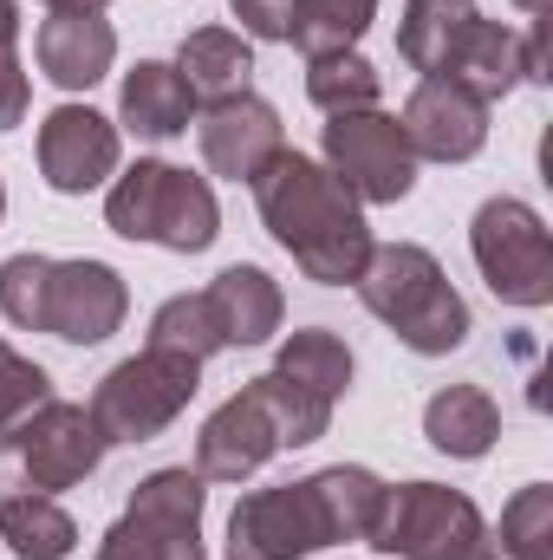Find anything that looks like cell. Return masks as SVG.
<instances>
[{
    "label": "cell",
    "instance_id": "obj_1",
    "mask_svg": "<svg viewBox=\"0 0 553 560\" xmlns=\"http://www.w3.org/2000/svg\"><path fill=\"white\" fill-rule=\"evenodd\" d=\"M248 189H255V209H261L268 235L293 255V268L306 280H319V287H352L358 280L365 255H372L365 202L319 156L280 150Z\"/></svg>",
    "mask_w": 553,
    "mask_h": 560
},
{
    "label": "cell",
    "instance_id": "obj_2",
    "mask_svg": "<svg viewBox=\"0 0 553 560\" xmlns=\"http://www.w3.org/2000/svg\"><path fill=\"white\" fill-rule=\"evenodd\" d=\"M0 313L20 332H52L66 346H105L131 313V287L111 261L7 255L0 261Z\"/></svg>",
    "mask_w": 553,
    "mask_h": 560
},
{
    "label": "cell",
    "instance_id": "obj_3",
    "mask_svg": "<svg viewBox=\"0 0 553 560\" xmlns=\"http://www.w3.org/2000/svg\"><path fill=\"white\" fill-rule=\"evenodd\" d=\"M358 300L372 319H385L398 332V346H411L416 359H443L469 339V300L449 287L443 261L416 242H372L365 268H358Z\"/></svg>",
    "mask_w": 553,
    "mask_h": 560
},
{
    "label": "cell",
    "instance_id": "obj_4",
    "mask_svg": "<svg viewBox=\"0 0 553 560\" xmlns=\"http://www.w3.org/2000/svg\"><path fill=\"white\" fill-rule=\"evenodd\" d=\"M105 222H111V235H125V242H156V248H169V255H202V248H215V235H222V209H215L209 176H189V170H176V163H163V156H138V163L111 183Z\"/></svg>",
    "mask_w": 553,
    "mask_h": 560
},
{
    "label": "cell",
    "instance_id": "obj_5",
    "mask_svg": "<svg viewBox=\"0 0 553 560\" xmlns=\"http://www.w3.org/2000/svg\"><path fill=\"white\" fill-rule=\"evenodd\" d=\"M105 430L92 423L85 405L46 398L26 423H13L0 436V495H59L79 489L98 463H105Z\"/></svg>",
    "mask_w": 553,
    "mask_h": 560
},
{
    "label": "cell",
    "instance_id": "obj_6",
    "mask_svg": "<svg viewBox=\"0 0 553 560\" xmlns=\"http://www.w3.org/2000/svg\"><path fill=\"white\" fill-rule=\"evenodd\" d=\"M202 392V365L163 346H143L138 359L111 365L92 392V423L105 430V443H150L189 411V398Z\"/></svg>",
    "mask_w": 553,
    "mask_h": 560
},
{
    "label": "cell",
    "instance_id": "obj_7",
    "mask_svg": "<svg viewBox=\"0 0 553 560\" xmlns=\"http://www.w3.org/2000/svg\"><path fill=\"white\" fill-rule=\"evenodd\" d=\"M202 509H209V482L196 469H150L92 560H209Z\"/></svg>",
    "mask_w": 553,
    "mask_h": 560
},
{
    "label": "cell",
    "instance_id": "obj_8",
    "mask_svg": "<svg viewBox=\"0 0 553 560\" xmlns=\"http://www.w3.org/2000/svg\"><path fill=\"white\" fill-rule=\"evenodd\" d=\"M469 255L502 306H548L553 300V235L521 196H489L469 222Z\"/></svg>",
    "mask_w": 553,
    "mask_h": 560
},
{
    "label": "cell",
    "instance_id": "obj_9",
    "mask_svg": "<svg viewBox=\"0 0 553 560\" xmlns=\"http://www.w3.org/2000/svg\"><path fill=\"white\" fill-rule=\"evenodd\" d=\"M482 541H489V522L462 489L398 482V489H385V509H378V528L365 548L391 560H475Z\"/></svg>",
    "mask_w": 553,
    "mask_h": 560
},
{
    "label": "cell",
    "instance_id": "obj_10",
    "mask_svg": "<svg viewBox=\"0 0 553 560\" xmlns=\"http://www.w3.org/2000/svg\"><path fill=\"white\" fill-rule=\"evenodd\" d=\"M358 202L391 209L416 189V156L391 112H345L326 125V156H319Z\"/></svg>",
    "mask_w": 553,
    "mask_h": 560
},
{
    "label": "cell",
    "instance_id": "obj_11",
    "mask_svg": "<svg viewBox=\"0 0 553 560\" xmlns=\"http://www.w3.org/2000/svg\"><path fill=\"white\" fill-rule=\"evenodd\" d=\"M332 548L319 502L306 482H274V489H248L228 515V555L235 560H306Z\"/></svg>",
    "mask_w": 553,
    "mask_h": 560
},
{
    "label": "cell",
    "instance_id": "obj_12",
    "mask_svg": "<svg viewBox=\"0 0 553 560\" xmlns=\"http://www.w3.org/2000/svg\"><path fill=\"white\" fill-rule=\"evenodd\" d=\"M118 156H125L118 125L105 112H92V105H52L39 118V176L59 196L98 189L105 176H118Z\"/></svg>",
    "mask_w": 553,
    "mask_h": 560
},
{
    "label": "cell",
    "instance_id": "obj_13",
    "mask_svg": "<svg viewBox=\"0 0 553 560\" xmlns=\"http://www.w3.org/2000/svg\"><path fill=\"white\" fill-rule=\"evenodd\" d=\"M398 131L416 163H469L489 143V105L449 79H416V92L398 112Z\"/></svg>",
    "mask_w": 553,
    "mask_h": 560
},
{
    "label": "cell",
    "instance_id": "obj_14",
    "mask_svg": "<svg viewBox=\"0 0 553 560\" xmlns=\"http://www.w3.org/2000/svg\"><path fill=\"white\" fill-rule=\"evenodd\" d=\"M280 450V423L268 411V398L255 392V378L215 411V418L202 423V436H196V476L202 482H248L261 463H274Z\"/></svg>",
    "mask_w": 553,
    "mask_h": 560
},
{
    "label": "cell",
    "instance_id": "obj_15",
    "mask_svg": "<svg viewBox=\"0 0 553 560\" xmlns=\"http://www.w3.org/2000/svg\"><path fill=\"white\" fill-rule=\"evenodd\" d=\"M196 143H202V163H209L215 176H228V183H255L280 150H286V125H280V112L268 105V98L242 92V98H222V105L202 112Z\"/></svg>",
    "mask_w": 553,
    "mask_h": 560
},
{
    "label": "cell",
    "instance_id": "obj_16",
    "mask_svg": "<svg viewBox=\"0 0 553 560\" xmlns=\"http://www.w3.org/2000/svg\"><path fill=\"white\" fill-rule=\"evenodd\" d=\"M430 79H449V85L475 92L482 105H495V98H508V92L521 85V33H508L502 20L469 13V20L449 33V46H443V59H436Z\"/></svg>",
    "mask_w": 553,
    "mask_h": 560
},
{
    "label": "cell",
    "instance_id": "obj_17",
    "mask_svg": "<svg viewBox=\"0 0 553 560\" xmlns=\"http://www.w3.org/2000/svg\"><path fill=\"white\" fill-rule=\"evenodd\" d=\"M33 59L59 92H92L118 59V33L105 13H46L33 33Z\"/></svg>",
    "mask_w": 553,
    "mask_h": 560
},
{
    "label": "cell",
    "instance_id": "obj_18",
    "mask_svg": "<svg viewBox=\"0 0 553 560\" xmlns=\"http://www.w3.org/2000/svg\"><path fill=\"white\" fill-rule=\"evenodd\" d=\"M118 125L143 143H169L196 125V98L169 59H138L118 85Z\"/></svg>",
    "mask_w": 553,
    "mask_h": 560
},
{
    "label": "cell",
    "instance_id": "obj_19",
    "mask_svg": "<svg viewBox=\"0 0 553 560\" xmlns=\"http://www.w3.org/2000/svg\"><path fill=\"white\" fill-rule=\"evenodd\" d=\"M169 66L183 72V85H189L196 105H222V98H242L255 85V46L235 26H196V33H183V46H176Z\"/></svg>",
    "mask_w": 553,
    "mask_h": 560
},
{
    "label": "cell",
    "instance_id": "obj_20",
    "mask_svg": "<svg viewBox=\"0 0 553 560\" xmlns=\"http://www.w3.org/2000/svg\"><path fill=\"white\" fill-rule=\"evenodd\" d=\"M209 306H215V326H222V346H261L274 339L280 319H286V300H280V280L255 261H235L202 287Z\"/></svg>",
    "mask_w": 553,
    "mask_h": 560
},
{
    "label": "cell",
    "instance_id": "obj_21",
    "mask_svg": "<svg viewBox=\"0 0 553 560\" xmlns=\"http://www.w3.org/2000/svg\"><path fill=\"white\" fill-rule=\"evenodd\" d=\"M423 436L456 463H482L495 450V436H502V405L482 385H443L423 405Z\"/></svg>",
    "mask_w": 553,
    "mask_h": 560
},
{
    "label": "cell",
    "instance_id": "obj_22",
    "mask_svg": "<svg viewBox=\"0 0 553 560\" xmlns=\"http://www.w3.org/2000/svg\"><path fill=\"white\" fill-rule=\"evenodd\" d=\"M306 489H313V502H319L326 541L339 548V541H372V528H378V509H385V489H391V482H378L365 463H332V469H313V476H306Z\"/></svg>",
    "mask_w": 553,
    "mask_h": 560
},
{
    "label": "cell",
    "instance_id": "obj_23",
    "mask_svg": "<svg viewBox=\"0 0 553 560\" xmlns=\"http://www.w3.org/2000/svg\"><path fill=\"white\" fill-rule=\"evenodd\" d=\"M0 541L20 560H72L79 522L52 495H0Z\"/></svg>",
    "mask_w": 553,
    "mask_h": 560
},
{
    "label": "cell",
    "instance_id": "obj_24",
    "mask_svg": "<svg viewBox=\"0 0 553 560\" xmlns=\"http://www.w3.org/2000/svg\"><path fill=\"white\" fill-rule=\"evenodd\" d=\"M378 66L352 46V52H319L306 59V98L326 112V118H345V112H378Z\"/></svg>",
    "mask_w": 553,
    "mask_h": 560
},
{
    "label": "cell",
    "instance_id": "obj_25",
    "mask_svg": "<svg viewBox=\"0 0 553 560\" xmlns=\"http://www.w3.org/2000/svg\"><path fill=\"white\" fill-rule=\"evenodd\" d=\"M274 372H286V378H299V385H313L319 398H345V385H352V346L339 339V332H326V326H299V332H286L280 339V359Z\"/></svg>",
    "mask_w": 553,
    "mask_h": 560
},
{
    "label": "cell",
    "instance_id": "obj_26",
    "mask_svg": "<svg viewBox=\"0 0 553 560\" xmlns=\"http://www.w3.org/2000/svg\"><path fill=\"white\" fill-rule=\"evenodd\" d=\"M372 20H378V0H293L286 46H299L306 59H319V52H352Z\"/></svg>",
    "mask_w": 553,
    "mask_h": 560
},
{
    "label": "cell",
    "instance_id": "obj_27",
    "mask_svg": "<svg viewBox=\"0 0 553 560\" xmlns=\"http://www.w3.org/2000/svg\"><path fill=\"white\" fill-rule=\"evenodd\" d=\"M150 346H163V352H183V359H215V352H228L222 346V326H215V306H209V293H176V300H163L156 306V319H150Z\"/></svg>",
    "mask_w": 553,
    "mask_h": 560
},
{
    "label": "cell",
    "instance_id": "obj_28",
    "mask_svg": "<svg viewBox=\"0 0 553 560\" xmlns=\"http://www.w3.org/2000/svg\"><path fill=\"white\" fill-rule=\"evenodd\" d=\"M255 392L268 398L286 450H306V443H319V436L332 430V398H319L313 385H299V378H286V372H261Z\"/></svg>",
    "mask_w": 553,
    "mask_h": 560
},
{
    "label": "cell",
    "instance_id": "obj_29",
    "mask_svg": "<svg viewBox=\"0 0 553 560\" xmlns=\"http://www.w3.org/2000/svg\"><path fill=\"white\" fill-rule=\"evenodd\" d=\"M553 535V489L548 482H528L508 509H502V528H495V548L502 560H541Z\"/></svg>",
    "mask_w": 553,
    "mask_h": 560
},
{
    "label": "cell",
    "instance_id": "obj_30",
    "mask_svg": "<svg viewBox=\"0 0 553 560\" xmlns=\"http://www.w3.org/2000/svg\"><path fill=\"white\" fill-rule=\"evenodd\" d=\"M52 398V378H46V365H33V359H20L7 339H0V436L13 430V423H26L39 405Z\"/></svg>",
    "mask_w": 553,
    "mask_h": 560
},
{
    "label": "cell",
    "instance_id": "obj_31",
    "mask_svg": "<svg viewBox=\"0 0 553 560\" xmlns=\"http://www.w3.org/2000/svg\"><path fill=\"white\" fill-rule=\"evenodd\" d=\"M26 98H33V85L20 66V7L0 0V131H13L26 118Z\"/></svg>",
    "mask_w": 553,
    "mask_h": 560
},
{
    "label": "cell",
    "instance_id": "obj_32",
    "mask_svg": "<svg viewBox=\"0 0 553 560\" xmlns=\"http://www.w3.org/2000/svg\"><path fill=\"white\" fill-rule=\"evenodd\" d=\"M228 7L248 39H286V26H293V0H228Z\"/></svg>",
    "mask_w": 553,
    "mask_h": 560
},
{
    "label": "cell",
    "instance_id": "obj_33",
    "mask_svg": "<svg viewBox=\"0 0 553 560\" xmlns=\"http://www.w3.org/2000/svg\"><path fill=\"white\" fill-rule=\"evenodd\" d=\"M46 7H52V13H105L111 0H46Z\"/></svg>",
    "mask_w": 553,
    "mask_h": 560
},
{
    "label": "cell",
    "instance_id": "obj_34",
    "mask_svg": "<svg viewBox=\"0 0 553 560\" xmlns=\"http://www.w3.org/2000/svg\"><path fill=\"white\" fill-rule=\"evenodd\" d=\"M515 7H521V13H548V0H515Z\"/></svg>",
    "mask_w": 553,
    "mask_h": 560
},
{
    "label": "cell",
    "instance_id": "obj_35",
    "mask_svg": "<svg viewBox=\"0 0 553 560\" xmlns=\"http://www.w3.org/2000/svg\"><path fill=\"white\" fill-rule=\"evenodd\" d=\"M0 222H7V183H0Z\"/></svg>",
    "mask_w": 553,
    "mask_h": 560
},
{
    "label": "cell",
    "instance_id": "obj_36",
    "mask_svg": "<svg viewBox=\"0 0 553 560\" xmlns=\"http://www.w3.org/2000/svg\"><path fill=\"white\" fill-rule=\"evenodd\" d=\"M228 560H235V555H228Z\"/></svg>",
    "mask_w": 553,
    "mask_h": 560
}]
</instances>
